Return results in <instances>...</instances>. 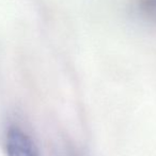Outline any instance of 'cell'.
<instances>
[{
	"instance_id": "cell-1",
	"label": "cell",
	"mask_w": 156,
	"mask_h": 156,
	"mask_svg": "<svg viewBox=\"0 0 156 156\" xmlns=\"http://www.w3.org/2000/svg\"><path fill=\"white\" fill-rule=\"evenodd\" d=\"M3 151L6 156H41L32 136L16 123L9 124L4 131Z\"/></svg>"
},
{
	"instance_id": "cell-3",
	"label": "cell",
	"mask_w": 156,
	"mask_h": 156,
	"mask_svg": "<svg viewBox=\"0 0 156 156\" xmlns=\"http://www.w3.org/2000/svg\"><path fill=\"white\" fill-rule=\"evenodd\" d=\"M59 156H78V154L73 148H71V147H67V148L63 149V152L60 153Z\"/></svg>"
},
{
	"instance_id": "cell-2",
	"label": "cell",
	"mask_w": 156,
	"mask_h": 156,
	"mask_svg": "<svg viewBox=\"0 0 156 156\" xmlns=\"http://www.w3.org/2000/svg\"><path fill=\"white\" fill-rule=\"evenodd\" d=\"M133 9L140 19L156 26V0H134Z\"/></svg>"
}]
</instances>
